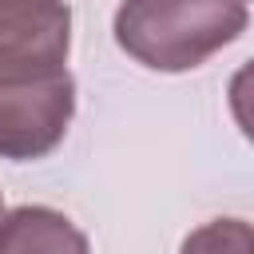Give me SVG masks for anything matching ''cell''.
Returning a JSON list of instances; mask_svg holds the SVG:
<instances>
[{"mask_svg": "<svg viewBox=\"0 0 254 254\" xmlns=\"http://www.w3.org/2000/svg\"><path fill=\"white\" fill-rule=\"evenodd\" d=\"M250 24L246 0H123L115 44L151 71H194Z\"/></svg>", "mask_w": 254, "mask_h": 254, "instance_id": "cell-1", "label": "cell"}, {"mask_svg": "<svg viewBox=\"0 0 254 254\" xmlns=\"http://www.w3.org/2000/svg\"><path fill=\"white\" fill-rule=\"evenodd\" d=\"M75 115V79L56 71L44 79L0 83V159L32 163L52 155Z\"/></svg>", "mask_w": 254, "mask_h": 254, "instance_id": "cell-2", "label": "cell"}, {"mask_svg": "<svg viewBox=\"0 0 254 254\" xmlns=\"http://www.w3.org/2000/svg\"><path fill=\"white\" fill-rule=\"evenodd\" d=\"M71 52V8L64 0H0V83L64 71Z\"/></svg>", "mask_w": 254, "mask_h": 254, "instance_id": "cell-3", "label": "cell"}, {"mask_svg": "<svg viewBox=\"0 0 254 254\" xmlns=\"http://www.w3.org/2000/svg\"><path fill=\"white\" fill-rule=\"evenodd\" d=\"M0 254H91L87 234L52 206H16L0 222Z\"/></svg>", "mask_w": 254, "mask_h": 254, "instance_id": "cell-4", "label": "cell"}, {"mask_svg": "<svg viewBox=\"0 0 254 254\" xmlns=\"http://www.w3.org/2000/svg\"><path fill=\"white\" fill-rule=\"evenodd\" d=\"M179 254H254V226L242 218H210L183 238Z\"/></svg>", "mask_w": 254, "mask_h": 254, "instance_id": "cell-5", "label": "cell"}, {"mask_svg": "<svg viewBox=\"0 0 254 254\" xmlns=\"http://www.w3.org/2000/svg\"><path fill=\"white\" fill-rule=\"evenodd\" d=\"M226 99H230V115H234L238 131L254 143V60H246V64L230 75Z\"/></svg>", "mask_w": 254, "mask_h": 254, "instance_id": "cell-6", "label": "cell"}, {"mask_svg": "<svg viewBox=\"0 0 254 254\" xmlns=\"http://www.w3.org/2000/svg\"><path fill=\"white\" fill-rule=\"evenodd\" d=\"M4 214H8V210H4V194H0V222H4Z\"/></svg>", "mask_w": 254, "mask_h": 254, "instance_id": "cell-7", "label": "cell"}]
</instances>
